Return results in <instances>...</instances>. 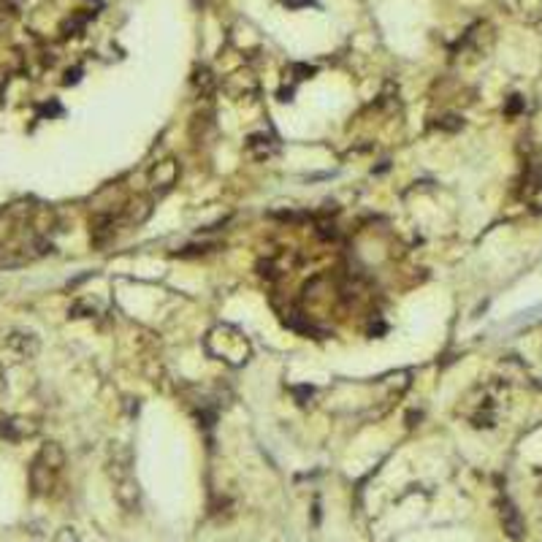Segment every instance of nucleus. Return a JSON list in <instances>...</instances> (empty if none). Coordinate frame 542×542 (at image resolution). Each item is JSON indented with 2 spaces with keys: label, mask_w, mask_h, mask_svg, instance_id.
Masks as SVG:
<instances>
[{
  "label": "nucleus",
  "mask_w": 542,
  "mask_h": 542,
  "mask_svg": "<svg viewBox=\"0 0 542 542\" xmlns=\"http://www.w3.org/2000/svg\"><path fill=\"white\" fill-rule=\"evenodd\" d=\"M176 179H179V166H176V160H163V163H157L155 169L149 171V182L155 190H169V187L176 185Z\"/></svg>",
  "instance_id": "3"
},
{
  "label": "nucleus",
  "mask_w": 542,
  "mask_h": 542,
  "mask_svg": "<svg viewBox=\"0 0 542 542\" xmlns=\"http://www.w3.org/2000/svg\"><path fill=\"white\" fill-rule=\"evenodd\" d=\"M285 3H287V6H293V9H296V6H304V3H312V0H285Z\"/></svg>",
  "instance_id": "10"
},
{
  "label": "nucleus",
  "mask_w": 542,
  "mask_h": 542,
  "mask_svg": "<svg viewBox=\"0 0 542 542\" xmlns=\"http://www.w3.org/2000/svg\"><path fill=\"white\" fill-rule=\"evenodd\" d=\"M521 201L526 203L531 212H542V163L540 160H528L524 176H521Z\"/></svg>",
  "instance_id": "1"
},
{
  "label": "nucleus",
  "mask_w": 542,
  "mask_h": 542,
  "mask_svg": "<svg viewBox=\"0 0 542 542\" xmlns=\"http://www.w3.org/2000/svg\"><path fill=\"white\" fill-rule=\"evenodd\" d=\"M58 542H76V534H73L71 528H65L63 534H60V540Z\"/></svg>",
  "instance_id": "9"
},
{
  "label": "nucleus",
  "mask_w": 542,
  "mask_h": 542,
  "mask_svg": "<svg viewBox=\"0 0 542 542\" xmlns=\"http://www.w3.org/2000/svg\"><path fill=\"white\" fill-rule=\"evenodd\" d=\"M247 149H250V155L257 157V160H266L277 152V142L266 136V133H257V136H250L247 139Z\"/></svg>",
  "instance_id": "5"
},
{
  "label": "nucleus",
  "mask_w": 542,
  "mask_h": 542,
  "mask_svg": "<svg viewBox=\"0 0 542 542\" xmlns=\"http://www.w3.org/2000/svg\"><path fill=\"white\" fill-rule=\"evenodd\" d=\"M518 3H521L524 14H528L531 19H540L542 16V0H518Z\"/></svg>",
  "instance_id": "7"
},
{
  "label": "nucleus",
  "mask_w": 542,
  "mask_h": 542,
  "mask_svg": "<svg viewBox=\"0 0 542 542\" xmlns=\"http://www.w3.org/2000/svg\"><path fill=\"white\" fill-rule=\"evenodd\" d=\"M524 109V100L518 98V95H510V100H507V106H504V115L507 117H515L518 112Z\"/></svg>",
  "instance_id": "8"
},
{
  "label": "nucleus",
  "mask_w": 542,
  "mask_h": 542,
  "mask_svg": "<svg viewBox=\"0 0 542 542\" xmlns=\"http://www.w3.org/2000/svg\"><path fill=\"white\" fill-rule=\"evenodd\" d=\"M499 521H501L504 534H507L510 540H515V542L524 540L526 524H524V518H521V513H518V507H515L510 499H499Z\"/></svg>",
  "instance_id": "2"
},
{
  "label": "nucleus",
  "mask_w": 542,
  "mask_h": 542,
  "mask_svg": "<svg viewBox=\"0 0 542 542\" xmlns=\"http://www.w3.org/2000/svg\"><path fill=\"white\" fill-rule=\"evenodd\" d=\"M434 128L447 130V133H456V130L464 128V119L456 117V115H447V117H442V119H437V122H434Z\"/></svg>",
  "instance_id": "6"
},
{
  "label": "nucleus",
  "mask_w": 542,
  "mask_h": 542,
  "mask_svg": "<svg viewBox=\"0 0 542 542\" xmlns=\"http://www.w3.org/2000/svg\"><path fill=\"white\" fill-rule=\"evenodd\" d=\"M117 499H119V504H122L125 510H136V507H139V483H136L133 474L117 480Z\"/></svg>",
  "instance_id": "4"
}]
</instances>
